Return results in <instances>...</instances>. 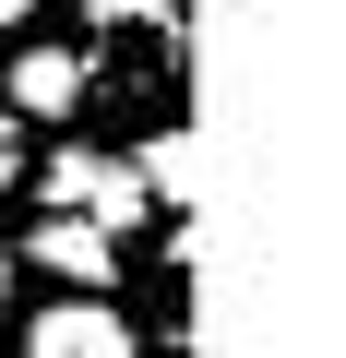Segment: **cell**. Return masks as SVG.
<instances>
[{"instance_id": "cell-7", "label": "cell", "mask_w": 346, "mask_h": 358, "mask_svg": "<svg viewBox=\"0 0 346 358\" xmlns=\"http://www.w3.org/2000/svg\"><path fill=\"white\" fill-rule=\"evenodd\" d=\"M24 13H36V0H0V24H24Z\"/></svg>"}, {"instance_id": "cell-5", "label": "cell", "mask_w": 346, "mask_h": 358, "mask_svg": "<svg viewBox=\"0 0 346 358\" xmlns=\"http://www.w3.org/2000/svg\"><path fill=\"white\" fill-rule=\"evenodd\" d=\"M131 179H143V203H167V215H180V192H192V155H180V131H167V143H155Z\"/></svg>"}, {"instance_id": "cell-2", "label": "cell", "mask_w": 346, "mask_h": 358, "mask_svg": "<svg viewBox=\"0 0 346 358\" xmlns=\"http://www.w3.org/2000/svg\"><path fill=\"white\" fill-rule=\"evenodd\" d=\"M48 215H96V227H131V215H143V179H131V167H108L96 143H72V155L48 167Z\"/></svg>"}, {"instance_id": "cell-3", "label": "cell", "mask_w": 346, "mask_h": 358, "mask_svg": "<svg viewBox=\"0 0 346 358\" xmlns=\"http://www.w3.org/2000/svg\"><path fill=\"white\" fill-rule=\"evenodd\" d=\"M24 251H36L60 287H108V275H120V227H96V215H48Z\"/></svg>"}, {"instance_id": "cell-4", "label": "cell", "mask_w": 346, "mask_h": 358, "mask_svg": "<svg viewBox=\"0 0 346 358\" xmlns=\"http://www.w3.org/2000/svg\"><path fill=\"white\" fill-rule=\"evenodd\" d=\"M84 108V60L72 48H13V120H72Z\"/></svg>"}, {"instance_id": "cell-6", "label": "cell", "mask_w": 346, "mask_h": 358, "mask_svg": "<svg viewBox=\"0 0 346 358\" xmlns=\"http://www.w3.org/2000/svg\"><path fill=\"white\" fill-rule=\"evenodd\" d=\"M13 179H24V120L0 108V192H13Z\"/></svg>"}, {"instance_id": "cell-8", "label": "cell", "mask_w": 346, "mask_h": 358, "mask_svg": "<svg viewBox=\"0 0 346 358\" xmlns=\"http://www.w3.org/2000/svg\"><path fill=\"white\" fill-rule=\"evenodd\" d=\"M0 299H13V251H0Z\"/></svg>"}, {"instance_id": "cell-1", "label": "cell", "mask_w": 346, "mask_h": 358, "mask_svg": "<svg viewBox=\"0 0 346 358\" xmlns=\"http://www.w3.org/2000/svg\"><path fill=\"white\" fill-rule=\"evenodd\" d=\"M24 358H131V322H120V299H108V287H72L60 310H36V322H24Z\"/></svg>"}]
</instances>
